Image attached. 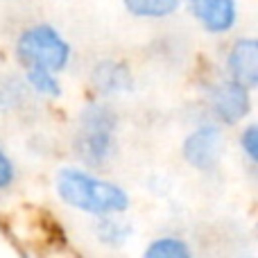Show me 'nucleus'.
Returning <instances> with one entry per match:
<instances>
[{"label":"nucleus","mask_w":258,"mask_h":258,"mask_svg":"<svg viewBox=\"0 0 258 258\" xmlns=\"http://www.w3.org/2000/svg\"><path fill=\"white\" fill-rule=\"evenodd\" d=\"M59 200L71 209L95 215H122L129 209V195L122 186L95 177L82 168H61L54 179Z\"/></svg>","instance_id":"f257e3e1"},{"label":"nucleus","mask_w":258,"mask_h":258,"mask_svg":"<svg viewBox=\"0 0 258 258\" xmlns=\"http://www.w3.org/2000/svg\"><path fill=\"white\" fill-rule=\"evenodd\" d=\"M118 116L109 104L89 102L77 118L73 150L77 159L91 168H104L116 147Z\"/></svg>","instance_id":"f03ea898"},{"label":"nucleus","mask_w":258,"mask_h":258,"mask_svg":"<svg viewBox=\"0 0 258 258\" xmlns=\"http://www.w3.org/2000/svg\"><path fill=\"white\" fill-rule=\"evenodd\" d=\"M16 57L25 68H43L57 75L71 61V45L50 23H36L16 39Z\"/></svg>","instance_id":"7ed1b4c3"},{"label":"nucleus","mask_w":258,"mask_h":258,"mask_svg":"<svg viewBox=\"0 0 258 258\" xmlns=\"http://www.w3.org/2000/svg\"><path fill=\"white\" fill-rule=\"evenodd\" d=\"M224 150V136L220 125H200L192 129L181 145V156L192 170L211 172L218 168Z\"/></svg>","instance_id":"20e7f679"},{"label":"nucleus","mask_w":258,"mask_h":258,"mask_svg":"<svg viewBox=\"0 0 258 258\" xmlns=\"http://www.w3.org/2000/svg\"><path fill=\"white\" fill-rule=\"evenodd\" d=\"M209 107L222 125H238L251 111V91L233 80H222L211 86Z\"/></svg>","instance_id":"39448f33"},{"label":"nucleus","mask_w":258,"mask_h":258,"mask_svg":"<svg viewBox=\"0 0 258 258\" xmlns=\"http://www.w3.org/2000/svg\"><path fill=\"white\" fill-rule=\"evenodd\" d=\"M192 18L211 34H227L238 21L236 0H186Z\"/></svg>","instance_id":"423d86ee"},{"label":"nucleus","mask_w":258,"mask_h":258,"mask_svg":"<svg viewBox=\"0 0 258 258\" xmlns=\"http://www.w3.org/2000/svg\"><path fill=\"white\" fill-rule=\"evenodd\" d=\"M229 80L242 84L245 89L254 91L258 86V43L251 36L233 41L227 54Z\"/></svg>","instance_id":"0eeeda50"},{"label":"nucleus","mask_w":258,"mask_h":258,"mask_svg":"<svg viewBox=\"0 0 258 258\" xmlns=\"http://www.w3.org/2000/svg\"><path fill=\"white\" fill-rule=\"evenodd\" d=\"M91 84L104 98L129 93L134 89L132 68L125 61H118V59H102L91 71Z\"/></svg>","instance_id":"6e6552de"},{"label":"nucleus","mask_w":258,"mask_h":258,"mask_svg":"<svg viewBox=\"0 0 258 258\" xmlns=\"http://www.w3.org/2000/svg\"><path fill=\"white\" fill-rule=\"evenodd\" d=\"M95 238L107 247H122L132 238L134 227L120 215H102L93 227Z\"/></svg>","instance_id":"1a4fd4ad"},{"label":"nucleus","mask_w":258,"mask_h":258,"mask_svg":"<svg viewBox=\"0 0 258 258\" xmlns=\"http://www.w3.org/2000/svg\"><path fill=\"white\" fill-rule=\"evenodd\" d=\"M122 5L134 18L159 21V18L172 16L181 7V0H122Z\"/></svg>","instance_id":"9d476101"},{"label":"nucleus","mask_w":258,"mask_h":258,"mask_svg":"<svg viewBox=\"0 0 258 258\" xmlns=\"http://www.w3.org/2000/svg\"><path fill=\"white\" fill-rule=\"evenodd\" d=\"M143 258H195L190 245L177 236H161L143 251Z\"/></svg>","instance_id":"9b49d317"},{"label":"nucleus","mask_w":258,"mask_h":258,"mask_svg":"<svg viewBox=\"0 0 258 258\" xmlns=\"http://www.w3.org/2000/svg\"><path fill=\"white\" fill-rule=\"evenodd\" d=\"M25 82L34 93L43 95V98H59L61 95V82L57 75L43 68H25Z\"/></svg>","instance_id":"f8f14e48"},{"label":"nucleus","mask_w":258,"mask_h":258,"mask_svg":"<svg viewBox=\"0 0 258 258\" xmlns=\"http://www.w3.org/2000/svg\"><path fill=\"white\" fill-rule=\"evenodd\" d=\"M238 143H240V150H242V154L247 156V161H249L251 165H256L258 163V127L247 125L242 129Z\"/></svg>","instance_id":"ddd939ff"},{"label":"nucleus","mask_w":258,"mask_h":258,"mask_svg":"<svg viewBox=\"0 0 258 258\" xmlns=\"http://www.w3.org/2000/svg\"><path fill=\"white\" fill-rule=\"evenodd\" d=\"M16 179V168H14V161L9 159V154L0 147V190L9 188Z\"/></svg>","instance_id":"4468645a"},{"label":"nucleus","mask_w":258,"mask_h":258,"mask_svg":"<svg viewBox=\"0 0 258 258\" xmlns=\"http://www.w3.org/2000/svg\"><path fill=\"white\" fill-rule=\"evenodd\" d=\"M238 258H254L251 254H242V256H238Z\"/></svg>","instance_id":"2eb2a0df"}]
</instances>
